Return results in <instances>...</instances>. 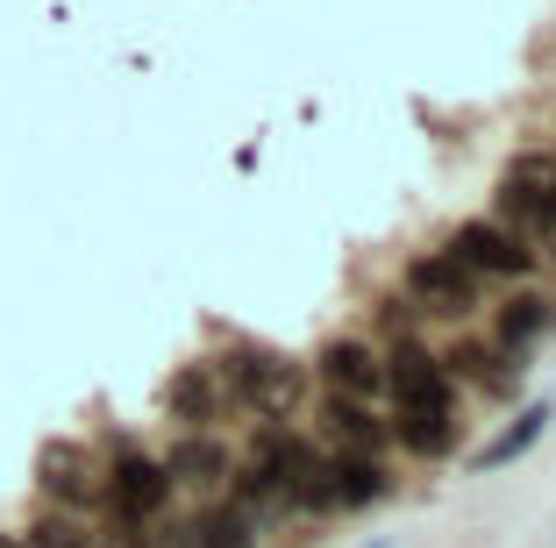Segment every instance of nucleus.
<instances>
[{
  "label": "nucleus",
  "instance_id": "18",
  "mask_svg": "<svg viewBox=\"0 0 556 548\" xmlns=\"http://www.w3.org/2000/svg\"><path fill=\"white\" fill-rule=\"evenodd\" d=\"M22 548H93V534H86L72 513H43L29 534H22Z\"/></svg>",
  "mask_w": 556,
  "mask_h": 548
},
{
  "label": "nucleus",
  "instance_id": "11",
  "mask_svg": "<svg viewBox=\"0 0 556 548\" xmlns=\"http://www.w3.org/2000/svg\"><path fill=\"white\" fill-rule=\"evenodd\" d=\"M164 463V477H172V492H222V484L236 477V463H229V449L214 435H186V442H172V456H157Z\"/></svg>",
  "mask_w": 556,
  "mask_h": 548
},
{
  "label": "nucleus",
  "instance_id": "19",
  "mask_svg": "<svg viewBox=\"0 0 556 548\" xmlns=\"http://www.w3.org/2000/svg\"><path fill=\"white\" fill-rule=\"evenodd\" d=\"M93 548H157V541H150L143 527H129V520H115L108 534H93Z\"/></svg>",
  "mask_w": 556,
  "mask_h": 548
},
{
  "label": "nucleus",
  "instance_id": "20",
  "mask_svg": "<svg viewBox=\"0 0 556 548\" xmlns=\"http://www.w3.org/2000/svg\"><path fill=\"white\" fill-rule=\"evenodd\" d=\"M0 548H22V541H8V534H0Z\"/></svg>",
  "mask_w": 556,
  "mask_h": 548
},
{
  "label": "nucleus",
  "instance_id": "1",
  "mask_svg": "<svg viewBox=\"0 0 556 548\" xmlns=\"http://www.w3.org/2000/svg\"><path fill=\"white\" fill-rule=\"evenodd\" d=\"M214 378H222V399L243 406V413H257V420H271V428L307 399V371H300L293 356L250 349V342H236V349L214 364Z\"/></svg>",
  "mask_w": 556,
  "mask_h": 548
},
{
  "label": "nucleus",
  "instance_id": "22",
  "mask_svg": "<svg viewBox=\"0 0 556 548\" xmlns=\"http://www.w3.org/2000/svg\"><path fill=\"white\" fill-rule=\"evenodd\" d=\"M157 548H164V541H157Z\"/></svg>",
  "mask_w": 556,
  "mask_h": 548
},
{
  "label": "nucleus",
  "instance_id": "3",
  "mask_svg": "<svg viewBox=\"0 0 556 548\" xmlns=\"http://www.w3.org/2000/svg\"><path fill=\"white\" fill-rule=\"evenodd\" d=\"M450 257L464 264V271L485 285V278H500V285H514V278H528L535 271V250H528V235H514V228H500V221H464L457 235L442 242Z\"/></svg>",
  "mask_w": 556,
  "mask_h": 548
},
{
  "label": "nucleus",
  "instance_id": "15",
  "mask_svg": "<svg viewBox=\"0 0 556 548\" xmlns=\"http://www.w3.org/2000/svg\"><path fill=\"white\" fill-rule=\"evenodd\" d=\"M328 428H336L343 456H371V463H378V449H386V435H393L371 406H350V399H328Z\"/></svg>",
  "mask_w": 556,
  "mask_h": 548
},
{
  "label": "nucleus",
  "instance_id": "7",
  "mask_svg": "<svg viewBox=\"0 0 556 548\" xmlns=\"http://www.w3.org/2000/svg\"><path fill=\"white\" fill-rule=\"evenodd\" d=\"M407 292L421 300V314H442V321H457V314L478 307V278L464 271L450 250H421L407 264Z\"/></svg>",
  "mask_w": 556,
  "mask_h": 548
},
{
  "label": "nucleus",
  "instance_id": "2",
  "mask_svg": "<svg viewBox=\"0 0 556 548\" xmlns=\"http://www.w3.org/2000/svg\"><path fill=\"white\" fill-rule=\"evenodd\" d=\"M100 506H115V520H129V527H150L172 506V477L136 442H115V463L100 470Z\"/></svg>",
  "mask_w": 556,
  "mask_h": 548
},
{
  "label": "nucleus",
  "instance_id": "21",
  "mask_svg": "<svg viewBox=\"0 0 556 548\" xmlns=\"http://www.w3.org/2000/svg\"><path fill=\"white\" fill-rule=\"evenodd\" d=\"M371 548H386V541H371Z\"/></svg>",
  "mask_w": 556,
  "mask_h": 548
},
{
  "label": "nucleus",
  "instance_id": "9",
  "mask_svg": "<svg viewBox=\"0 0 556 548\" xmlns=\"http://www.w3.org/2000/svg\"><path fill=\"white\" fill-rule=\"evenodd\" d=\"M222 378H214V364H179L172 371V385H164V413L179 420L186 435H207L214 420H222Z\"/></svg>",
  "mask_w": 556,
  "mask_h": 548
},
{
  "label": "nucleus",
  "instance_id": "12",
  "mask_svg": "<svg viewBox=\"0 0 556 548\" xmlns=\"http://www.w3.org/2000/svg\"><path fill=\"white\" fill-rule=\"evenodd\" d=\"M164 548H257V520L236 513L229 499H214L207 513H193V520H186V527L172 534Z\"/></svg>",
  "mask_w": 556,
  "mask_h": 548
},
{
  "label": "nucleus",
  "instance_id": "4",
  "mask_svg": "<svg viewBox=\"0 0 556 548\" xmlns=\"http://www.w3.org/2000/svg\"><path fill=\"white\" fill-rule=\"evenodd\" d=\"M500 207L507 221H521L528 235H556V157L549 150H521L500 171Z\"/></svg>",
  "mask_w": 556,
  "mask_h": 548
},
{
  "label": "nucleus",
  "instance_id": "8",
  "mask_svg": "<svg viewBox=\"0 0 556 548\" xmlns=\"http://www.w3.org/2000/svg\"><path fill=\"white\" fill-rule=\"evenodd\" d=\"M386 392H393V406L457 399V385H450V364H442V356H428L421 342H393V349H386Z\"/></svg>",
  "mask_w": 556,
  "mask_h": 548
},
{
  "label": "nucleus",
  "instance_id": "5",
  "mask_svg": "<svg viewBox=\"0 0 556 548\" xmlns=\"http://www.w3.org/2000/svg\"><path fill=\"white\" fill-rule=\"evenodd\" d=\"M314 378L328 385V399L371 406V399H386V349H371V342H357V335H336L314 356Z\"/></svg>",
  "mask_w": 556,
  "mask_h": 548
},
{
  "label": "nucleus",
  "instance_id": "16",
  "mask_svg": "<svg viewBox=\"0 0 556 548\" xmlns=\"http://www.w3.org/2000/svg\"><path fill=\"white\" fill-rule=\"evenodd\" d=\"M457 378H471L485 399H507L514 385H521V356H507V349H457Z\"/></svg>",
  "mask_w": 556,
  "mask_h": 548
},
{
  "label": "nucleus",
  "instance_id": "10",
  "mask_svg": "<svg viewBox=\"0 0 556 548\" xmlns=\"http://www.w3.org/2000/svg\"><path fill=\"white\" fill-rule=\"evenodd\" d=\"M393 435L407 442L414 456H428V463H442V456L457 449V399H414L393 413Z\"/></svg>",
  "mask_w": 556,
  "mask_h": 548
},
{
  "label": "nucleus",
  "instance_id": "6",
  "mask_svg": "<svg viewBox=\"0 0 556 548\" xmlns=\"http://www.w3.org/2000/svg\"><path fill=\"white\" fill-rule=\"evenodd\" d=\"M36 484H43V499L58 506V513H93L100 506V463L79 449V442H50L43 463H36Z\"/></svg>",
  "mask_w": 556,
  "mask_h": 548
},
{
  "label": "nucleus",
  "instance_id": "17",
  "mask_svg": "<svg viewBox=\"0 0 556 548\" xmlns=\"http://www.w3.org/2000/svg\"><path fill=\"white\" fill-rule=\"evenodd\" d=\"M542 328H549V307H542V300H507L500 321H492V335H500V349H507V356H521Z\"/></svg>",
  "mask_w": 556,
  "mask_h": 548
},
{
  "label": "nucleus",
  "instance_id": "14",
  "mask_svg": "<svg viewBox=\"0 0 556 548\" xmlns=\"http://www.w3.org/2000/svg\"><path fill=\"white\" fill-rule=\"evenodd\" d=\"M542 428H549V399H542V406H521V413H514L507 428H500V435L478 449V470H507L514 456H528V449L542 442Z\"/></svg>",
  "mask_w": 556,
  "mask_h": 548
},
{
  "label": "nucleus",
  "instance_id": "13",
  "mask_svg": "<svg viewBox=\"0 0 556 548\" xmlns=\"http://www.w3.org/2000/svg\"><path fill=\"white\" fill-rule=\"evenodd\" d=\"M393 492V477H386V463H371V456H336L328 463V499H336V513L343 506H378Z\"/></svg>",
  "mask_w": 556,
  "mask_h": 548
}]
</instances>
